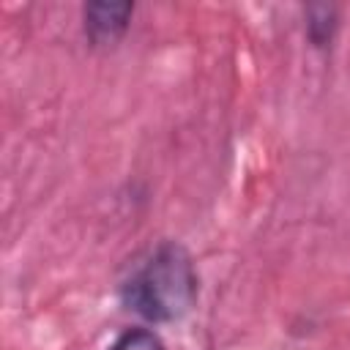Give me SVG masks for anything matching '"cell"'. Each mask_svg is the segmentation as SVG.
<instances>
[{
	"label": "cell",
	"instance_id": "obj_4",
	"mask_svg": "<svg viewBox=\"0 0 350 350\" xmlns=\"http://www.w3.org/2000/svg\"><path fill=\"white\" fill-rule=\"evenodd\" d=\"M107 350H164V342L150 325H134L118 334Z\"/></svg>",
	"mask_w": 350,
	"mask_h": 350
},
{
	"label": "cell",
	"instance_id": "obj_2",
	"mask_svg": "<svg viewBox=\"0 0 350 350\" xmlns=\"http://www.w3.org/2000/svg\"><path fill=\"white\" fill-rule=\"evenodd\" d=\"M137 5L123 0V3H107V0H93L82 5V33L88 46L93 49H115L134 19Z\"/></svg>",
	"mask_w": 350,
	"mask_h": 350
},
{
	"label": "cell",
	"instance_id": "obj_1",
	"mask_svg": "<svg viewBox=\"0 0 350 350\" xmlns=\"http://www.w3.org/2000/svg\"><path fill=\"white\" fill-rule=\"evenodd\" d=\"M200 298V271L191 252L172 238L159 241L131 262L118 284V301L145 325L183 320Z\"/></svg>",
	"mask_w": 350,
	"mask_h": 350
},
{
	"label": "cell",
	"instance_id": "obj_3",
	"mask_svg": "<svg viewBox=\"0 0 350 350\" xmlns=\"http://www.w3.org/2000/svg\"><path fill=\"white\" fill-rule=\"evenodd\" d=\"M342 30V8L334 3H309L304 5V36L312 49L328 52Z\"/></svg>",
	"mask_w": 350,
	"mask_h": 350
}]
</instances>
